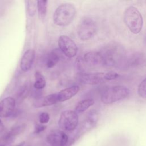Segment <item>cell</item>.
Wrapping results in <instances>:
<instances>
[{
    "instance_id": "cell-1",
    "label": "cell",
    "mask_w": 146,
    "mask_h": 146,
    "mask_svg": "<svg viewBox=\"0 0 146 146\" xmlns=\"http://www.w3.org/2000/svg\"><path fill=\"white\" fill-rule=\"evenodd\" d=\"M100 52L103 57L104 66L115 67L124 66L127 55L123 46L118 43H110Z\"/></svg>"
},
{
    "instance_id": "cell-2",
    "label": "cell",
    "mask_w": 146,
    "mask_h": 146,
    "mask_svg": "<svg viewBox=\"0 0 146 146\" xmlns=\"http://www.w3.org/2000/svg\"><path fill=\"white\" fill-rule=\"evenodd\" d=\"M76 13V8L73 5L69 3H62L56 8L54 13V22L59 26H68L74 20Z\"/></svg>"
},
{
    "instance_id": "cell-3",
    "label": "cell",
    "mask_w": 146,
    "mask_h": 146,
    "mask_svg": "<svg viewBox=\"0 0 146 146\" xmlns=\"http://www.w3.org/2000/svg\"><path fill=\"white\" fill-rule=\"evenodd\" d=\"M123 19L125 25L133 34H137L142 30L143 17L136 7L134 6L127 7L124 13Z\"/></svg>"
},
{
    "instance_id": "cell-4",
    "label": "cell",
    "mask_w": 146,
    "mask_h": 146,
    "mask_svg": "<svg viewBox=\"0 0 146 146\" xmlns=\"http://www.w3.org/2000/svg\"><path fill=\"white\" fill-rule=\"evenodd\" d=\"M129 90L124 86H113L105 89L101 94V100L104 104H110L127 98Z\"/></svg>"
},
{
    "instance_id": "cell-5",
    "label": "cell",
    "mask_w": 146,
    "mask_h": 146,
    "mask_svg": "<svg viewBox=\"0 0 146 146\" xmlns=\"http://www.w3.org/2000/svg\"><path fill=\"white\" fill-rule=\"evenodd\" d=\"M97 26L95 22L91 18H83L77 27V34L82 40H88L96 34Z\"/></svg>"
},
{
    "instance_id": "cell-6",
    "label": "cell",
    "mask_w": 146,
    "mask_h": 146,
    "mask_svg": "<svg viewBox=\"0 0 146 146\" xmlns=\"http://www.w3.org/2000/svg\"><path fill=\"white\" fill-rule=\"evenodd\" d=\"M79 117L77 113L72 110H66L60 114L58 124L64 131L70 132L74 131L78 126Z\"/></svg>"
},
{
    "instance_id": "cell-7",
    "label": "cell",
    "mask_w": 146,
    "mask_h": 146,
    "mask_svg": "<svg viewBox=\"0 0 146 146\" xmlns=\"http://www.w3.org/2000/svg\"><path fill=\"white\" fill-rule=\"evenodd\" d=\"M60 50L67 57L73 58L78 52V47L74 40L66 35H61L58 39Z\"/></svg>"
},
{
    "instance_id": "cell-8",
    "label": "cell",
    "mask_w": 146,
    "mask_h": 146,
    "mask_svg": "<svg viewBox=\"0 0 146 146\" xmlns=\"http://www.w3.org/2000/svg\"><path fill=\"white\" fill-rule=\"evenodd\" d=\"M46 140L51 146H66L68 141L67 135L63 131L56 129L51 131Z\"/></svg>"
},
{
    "instance_id": "cell-9",
    "label": "cell",
    "mask_w": 146,
    "mask_h": 146,
    "mask_svg": "<svg viewBox=\"0 0 146 146\" xmlns=\"http://www.w3.org/2000/svg\"><path fill=\"white\" fill-rule=\"evenodd\" d=\"M83 64L90 67L104 66L103 57L100 51H90L86 53L82 59Z\"/></svg>"
},
{
    "instance_id": "cell-10",
    "label": "cell",
    "mask_w": 146,
    "mask_h": 146,
    "mask_svg": "<svg viewBox=\"0 0 146 146\" xmlns=\"http://www.w3.org/2000/svg\"><path fill=\"white\" fill-rule=\"evenodd\" d=\"M16 101L13 97H6L0 102V117L10 116L15 109Z\"/></svg>"
},
{
    "instance_id": "cell-11",
    "label": "cell",
    "mask_w": 146,
    "mask_h": 146,
    "mask_svg": "<svg viewBox=\"0 0 146 146\" xmlns=\"http://www.w3.org/2000/svg\"><path fill=\"white\" fill-rule=\"evenodd\" d=\"M80 80L86 84H99L106 81L105 72L85 73L80 76Z\"/></svg>"
},
{
    "instance_id": "cell-12",
    "label": "cell",
    "mask_w": 146,
    "mask_h": 146,
    "mask_svg": "<svg viewBox=\"0 0 146 146\" xmlns=\"http://www.w3.org/2000/svg\"><path fill=\"white\" fill-rule=\"evenodd\" d=\"M146 63L145 55L140 52H134L130 55H127L125 62V66L132 67H140Z\"/></svg>"
},
{
    "instance_id": "cell-13",
    "label": "cell",
    "mask_w": 146,
    "mask_h": 146,
    "mask_svg": "<svg viewBox=\"0 0 146 146\" xmlns=\"http://www.w3.org/2000/svg\"><path fill=\"white\" fill-rule=\"evenodd\" d=\"M35 59V51L29 49L23 54L20 62V68L23 72L28 71L32 67Z\"/></svg>"
},
{
    "instance_id": "cell-14",
    "label": "cell",
    "mask_w": 146,
    "mask_h": 146,
    "mask_svg": "<svg viewBox=\"0 0 146 146\" xmlns=\"http://www.w3.org/2000/svg\"><path fill=\"white\" fill-rule=\"evenodd\" d=\"M79 90V86H73L60 91L56 93V97L58 102H64L71 99L78 92Z\"/></svg>"
},
{
    "instance_id": "cell-15",
    "label": "cell",
    "mask_w": 146,
    "mask_h": 146,
    "mask_svg": "<svg viewBox=\"0 0 146 146\" xmlns=\"http://www.w3.org/2000/svg\"><path fill=\"white\" fill-rule=\"evenodd\" d=\"M58 102V101L56 97V93H54L37 99L33 103V106L35 108H40L47 106H51Z\"/></svg>"
},
{
    "instance_id": "cell-16",
    "label": "cell",
    "mask_w": 146,
    "mask_h": 146,
    "mask_svg": "<svg viewBox=\"0 0 146 146\" xmlns=\"http://www.w3.org/2000/svg\"><path fill=\"white\" fill-rule=\"evenodd\" d=\"M94 104V100L92 99H86L78 102L76 107V112L82 113L86 111L89 107L92 106Z\"/></svg>"
},
{
    "instance_id": "cell-17",
    "label": "cell",
    "mask_w": 146,
    "mask_h": 146,
    "mask_svg": "<svg viewBox=\"0 0 146 146\" xmlns=\"http://www.w3.org/2000/svg\"><path fill=\"white\" fill-rule=\"evenodd\" d=\"M35 76V82L34 84V87L36 89L41 90L44 88L46 84V81L44 76L39 71L35 72L34 74Z\"/></svg>"
},
{
    "instance_id": "cell-18",
    "label": "cell",
    "mask_w": 146,
    "mask_h": 146,
    "mask_svg": "<svg viewBox=\"0 0 146 146\" xmlns=\"http://www.w3.org/2000/svg\"><path fill=\"white\" fill-rule=\"evenodd\" d=\"M98 120V113L95 111H91L84 124V126L87 128H90L94 126Z\"/></svg>"
},
{
    "instance_id": "cell-19",
    "label": "cell",
    "mask_w": 146,
    "mask_h": 146,
    "mask_svg": "<svg viewBox=\"0 0 146 146\" xmlns=\"http://www.w3.org/2000/svg\"><path fill=\"white\" fill-rule=\"evenodd\" d=\"M60 57L58 52L55 51H53L48 55L46 62V66L47 68H52L54 67L59 62Z\"/></svg>"
},
{
    "instance_id": "cell-20",
    "label": "cell",
    "mask_w": 146,
    "mask_h": 146,
    "mask_svg": "<svg viewBox=\"0 0 146 146\" xmlns=\"http://www.w3.org/2000/svg\"><path fill=\"white\" fill-rule=\"evenodd\" d=\"M36 2H37V9L38 10L39 17L41 19H44L47 14V1L39 0V1H37Z\"/></svg>"
},
{
    "instance_id": "cell-21",
    "label": "cell",
    "mask_w": 146,
    "mask_h": 146,
    "mask_svg": "<svg viewBox=\"0 0 146 146\" xmlns=\"http://www.w3.org/2000/svg\"><path fill=\"white\" fill-rule=\"evenodd\" d=\"M137 92L140 96L146 98V78L143 79L139 84Z\"/></svg>"
},
{
    "instance_id": "cell-22",
    "label": "cell",
    "mask_w": 146,
    "mask_h": 146,
    "mask_svg": "<svg viewBox=\"0 0 146 146\" xmlns=\"http://www.w3.org/2000/svg\"><path fill=\"white\" fill-rule=\"evenodd\" d=\"M28 87L29 86L27 84H25L23 86H22V87L20 88L18 92V97L19 98V99H24L26 96L29 92Z\"/></svg>"
},
{
    "instance_id": "cell-23",
    "label": "cell",
    "mask_w": 146,
    "mask_h": 146,
    "mask_svg": "<svg viewBox=\"0 0 146 146\" xmlns=\"http://www.w3.org/2000/svg\"><path fill=\"white\" fill-rule=\"evenodd\" d=\"M120 76L119 74L115 71H109L105 72V79L106 81L112 80L118 78Z\"/></svg>"
},
{
    "instance_id": "cell-24",
    "label": "cell",
    "mask_w": 146,
    "mask_h": 146,
    "mask_svg": "<svg viewBox=\"0 0 146 146\" xmlns=\"http://www.w3.org/2000/svg\"><path fill=\"white\" fill-rule=\"evenodd\" d=\"M39 122L41 124H46L49 121L50 116L49 114L47 112H42L40 113L39 117Z\"/></svg>"
},
{
    "instance_id": "cell-25",
    "label": "cell",
    "mask_w": 146,
    "mask_h": 146,
    "mask_svg": "<svg viewBox=\"0 0 146 146\" xmlns=\"http://www.w3.org/2000/svg\"><path fill=\"white\" fill-rule=\"evenodd\" d=\"M46 128V126L40 125V124H36L35 128V133H39L43 131Z\"/></svg>"
},
{
    "instance_id": "cell-26",
    "label": "cell",
    "mask_w": 146,
    "mask_h": 146,
    "mask_svg": "<svg viewBox=\"0 0 146 146\" xmlns=\"http://www.w3.org/2000/svg\"><path fill=\"white\" fill-rule=\"evenodd\" d=\"M4 129H5L4 124H3V122L2 121V120L0 119V133L3 132Z\"/></svg>"
},
{
    "instance_id": "cell-27",
    "label": "cell",
    "mask_w": 146,
    "mask_h": 146,
    "mask_svg": "<svg viewBox=\"0 0 146 146\" xmlns=\"http://www.w3.org/2000/svg\"><path fill=\"white\" fill-rule=\"evenodd\" d=\"M17 146H30V145L29 144L25 143H21L19 145H17Z\"/></svg>"
},
{
    "instance_id": "cell-28",
    "label": "cell",
    "mask_w": 146,
    "mask_h": 146,
    "mask_svg": "<svg viewBox=\"0 0 146 146\" xmlns=\"http://www.w3.org/2000/svg\"><path fill=\"white\" fill-rule=\"evenodd\" d=\"M0 146H7V145H0Z\"/></svg>"
}]
</instances>
